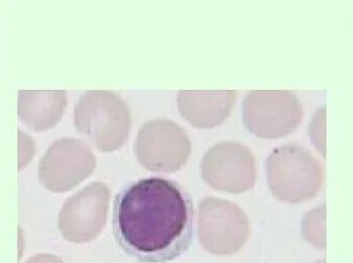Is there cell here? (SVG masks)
Listing matches in <instances>:
<instances>
[{"label": "cell", "mask_w": 353, "mask_h": 263, "mask_svg": "<svg viewBox=\"0 0 353 263\" xmlns=\"http://www.w3.org/2000/svg\"><path fill=\"white\" fill-rule=\"evenodd\" d=\"M74 127L101 152H114L130 136L132 114L126 101L110 90H90L79 99Z\"/></svg>", "instance_id": "cell-2"}, {"label": "cell", "mask_w": 353, "mask_h": 263, "mask_svg": "<svg viewBox=\"0 0 353 263\" xmlns=\"http://www.w3.org/2000/svg\"><path fill=\"white\" fill-rule=\"evenodd\" d=\"M302 117V105L290 91H251L243 103V121L247 129L265 140L292 134L300 125Z\"/></svg>", "instance_id": "cell-4"}, {"label": "cell", "mask_w": 353, "mask_h": 263, "mask_svg": "<svg viewBox=\"0 0 353 263\" xmlns=\"http://www.w3.org/2000/svg\"><path fill=\"white\" fill-rule=\"evenodd\" d=\"M201 176L214 189L242 193L251 189L256 181L254 156L241 143H219L203 155Z\"/></svg>", "instance_id": "cell-8"}, {"label": "cell", "mask_w": 353, "mask_h": 263, "mask_svg": "<svg viewBox=\"0 0 353 263\" xmlns=\"http://www.w3.org/2000/svg\"><path fill=\"white\" fill-rule=\"evenodd\" d=\"M201 246L215 255H230L248 241L250 227L246 214L228 200L207 198L201 200L197 216Z\"/></svg>", "instance_id": "cell-5"}, {"label": "cell", "mask_w": 353, "mask_h": 263, "mask_svg": "<svg viewBox=\"0 0 353 263\" xmlns=\"http://www.w3.org/2000/svg\"><path fill=\"white\" fill-rule=\"evenodd\" d=\"M35 154V145L28 134L19 130V169L27 167Z\"/></svg>", "instance_id": "cell-13"}, {"label": "cell", "mask_w": 353, "mask_h": 263, "mask_svg": "<svg viewBox=\"0 0 353 263\" xmlns=\"http://www.w3.org/2000/svg\"><path fill=\"white\" fill-rule=\"evenodd\" d=\"M236 96V90H181L179 112L194 127H216L230 117Z\"/></svg>", "instance_id": "cell-10"}, {"label": "cell", "mask_w": 353, "mask_h": 263, "mask_svg": "<svg viewBox=\"0 0 353 263\" xmlns=\"http://www.w3.org/2000/svg\"><path fill=\"white\" fill-rule=\"evenodd\" d=\"M25 263H64L53 254L41 253L29 258Z\"/></svg>", "instance_id": "cell-15"}, {"label": "cell", "mask_w": 353, "mask_h": 263, "mask_svg": "<svg viewBox=\"0 0 353 263\" xmlns=\"http://www.w3.org/2000/svg\"><path fill=\"white\" fill-rule=\"evenodd\" d=\"M270 190L281 202L302 204L314 198L325 184V167L304 147L288 144L274 149L268 157Z\"/></svg>", "instance_id": "cell-3"}, {"label": "cell", "mask_w": 353, "mask_h": 263, "mask_svg": "<svg viewBox=\"0 0 353 263\" xmlns=\"http://www.w3.org/2000/svg\"><path fill=\"white\" fill-rule=\"evenodd\" d=\"M190 153L188 134L172 120H151L139 130L137 157L149 171L175 173L186 165Z\"/></svg>", "instance_id": "cell-6"}, {"label": "cell", "mask_w": 353, "mask_h": 263, "mask_svg": "<svg viewBox=\"0 0 353 263\" xmlns=\"http://www.w3.org/2000/svg\"><path fill=\"white\" fill-rule=\"evenodd\" d=\"M193 211L186 192L161 178L141 180L118 196L114 229L118 242L142 262L178 257L188 246Z\"/></svg>", "instance_id": "cell-1"}, {"label": "cell", "mask_w": 353, "mask_h": 263, "mask_svg": "<svg viewBox=\"0 0 353 263\" xmlns=\"http://www.w3.org/2000/svg\"><path fill=\"white\" fill-rule=\"evenodd\" d=\"M303 235L307 242L319 249L325 248V208L319 207L306 215L302 224Z\"/></svg>", "instance_id": "cell-12"}, {"label": "cell", "mask_w": 353, "mask_h": 263, "mask_svg": "<svg viewBox=\"0 0 353 263\" xmlns=\"http://www.w3.org/2000/svg\"><path fill=\"white\" fill-rule=\"evenodd\" d=\"M97 159L90 147L74 138L55 140L39 165V179L53 193H65L90 177Z\"/></svg>", "instance_id": "cell-7"}, {"label": "cell", "mask_w": 353, "mask_h": 263, "mask_svg": "<svg viewBox=\"0 0 353 263\" xmlns=\"http://www.w3.org/2000/svg\"><path fill=\"white\" fill-rule=\"evenodd\" d=\"M325 117V112H323V115H321V111L319 112V114H317L316 117L312 120V123H311L310 126V134H311V140H312V144L314 143L315 147H316L317 150L319 152H323V156H325V140L321 138V127L325 126V121L321 123V119Z\"/></svg>", "instance_id": "cell-14"}, {"label": "cell", "mask_w": 353, "mask_h": 263, "mask_svg": "<svg viewBox=\"0 0 353 263\" xmlns=\"http://www.w3.org/2000/svg\"><path fill=\"white\" fill-rule=\"evenodd\" d=\"M110 190L92 183L66 200L58 217V229L66 241L85 244L97 239L107 222Z\"/></svg>", "instance_id": "cell-9"}, {"label": "cell", "mask_w": 353, "mask_h": 263, "mask_svg": "<svg viewBox=\"0 0 353 263\" xmlns=\"http://www.w3.org/2000/svg\"><path fill=\"white\" fill-rule=\"evenodd\" d=\"M66 105L68 95L64 90H20L18 93L19 119L35 132L55 127Z\"/></svg>", "instance_id": "cell-11"}, {"label": "cell", "mask_w": 353, "mask_h": 263, "mask_svg": "<svg viewBox=\"0 0 353 263\" xmlns=\"http://www.w3.org/2000/svg\"><path fill=\"white\" fill-rule=\"evenodd\" d=\"M315 263H325V262H315Z\"/></svg>", "instance_id": "cell-16"}]
</instances>
